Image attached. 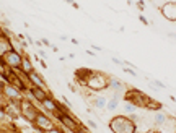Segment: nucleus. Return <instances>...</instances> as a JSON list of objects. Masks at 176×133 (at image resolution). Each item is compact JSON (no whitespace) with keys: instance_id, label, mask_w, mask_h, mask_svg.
Masks as SVG:
<instances>
[{"instance_id":"1","label":"nucleus","mask_w":176,"mask_h":133,"mask_svg":"<svg viewBox=\"0 0 176 133\" xmlns=\"http://www.w3.org/2000/svg\"><path fill=\"white\" fill-rule=\"evenodd\" d=\"M109 128L113 133H137V125L126 115H116L109 120Z\"/></svg>"},{"instance_id":"2","label":"nucleus","mask_w":176,"mask_h":133,"mask_svg":"<svg viewBox=\"0 0 176 133\" xmlns=\"http://www.w3.org/2000/svg\"><path fill=\"white\" fill-rule=\"evenodd\" d=\"M0 88H2V94L5 96V99L8 101L10 104H15V106H20V101L23 99V94L17 86H13L10 83H0Z\"/></svg>"},{"instance_id":"3","label":"nucleus","mask_w":176,"mask_h":133,"mask_svg":"<svg viewBox=\"0 0 176 133\" xmlns=\"http://www.w3.org/2000/svg\"><path fill=\"white\" fill-rule=\"evenodd\" d=\"M124 101L126 102H132L134 106H137V107H145L147 106V102L150 101V97H148L145 93L139 91V89H127L126 94H124Z\"/></svg>"},{"instance_id":"4","label":"nucleus","mask_w":176,"mask_h":133,"mask_svg":"<svg viewBox=\"0 0 176 133\" xmlns=\"http://www.w3.org/2000/svg\"><path fill=\"white\" fill-rule=\"evenodd\" d=\"M108 84H109V78L103 73H98V71H93V75L90 76L86 86L93 89V91H101V89H108Z\"/></svg>"},{"instance_id":"5","label":"nucleus","mask_w":176,"mask_h":133,"mask_svg":"<svg viewBox=\"0 0 176 133\" xmlns=\"http://www.w3.org/2000/svg\"><path fill=\"white\" fill-rule=\"evenodd\" d=\"M20 114L23 115V119L28 122H34L36 120V115L39 114V110L36 109V106L31 102V101L21 99L20 101Z\"/></svg>"},{"instance_id":"6","label":"nucleus","mask_w":176,"mask_h":133,"mask_svg":"<svg viewBox=\"0 0 176 133\" xmlns=\"http://www.w3.org/2000/svg\"><path fill=\"white\" fill-rule=\"evenodd\" d=\"M3 63L8 68H12V70H17V68H21V62H23V55L20 54V52H17L15 49L8 50L7 54L3 55Z\"/></svg>"},{"instance_id":"7","label":"nucleus","mask_w":176,"mask_h":133,"mask_svg":"<svg viewBox=\"0 0 176 133\" xmlns=\"http://www.w3.org/2000/svg\"><path fill=\"white\" fill-rule=\"evenodd\" d=\"M56 117L59 119V122L62 123V127H65L67 130H70V132H77L82 125H80V122L75 119V117H72L70 114H62V112H57L56 114Z\"/></svg>"},{"instance_id":"8","label":"nucleus","mask_w":176,"mask_h":133,"mask_svg":"<svg viewBox=\"0 0 176 133\" xmlns=\"http://www.w3.org/2000/svg\"><path fill=\"white\" fill-rule=\"evenodd\" d=\"M33 123L36 125V128L39 130V132H42V133L56 127V125H54V122H52V119H51L49 115L42 114V112H39V114H38V115H36V120H34Z\"/></svg>"},{"instance_id":"9","label":"nucleus","mask_w":176,"mask_h":133,"mask_svg":"<svg viewBox=\"0 0 176 133\" xmlns=\"http://www.w3.org/2000/svg\"><path fill=\"white\" fill-rule=\"evenodd\" d=\"M160 12L168 21H176V2H166L160 7Z\"/></svg>"},{"instance_id":"10","label":"nucleus","mask_w":176,"mask_h":133,"mask_svg":"<svg viewBox=\"0 0 176 133\" xmlns=\"http://www.w3.org/2000/svg\"><path fill=\"white\" fill-rule=\"evenodd\" d=\"M28 91H29V94H31V97H33L36 102H39V104H41L47 96H51L49 93H47V89H42V88H38V86H29Z\"/></svg>"},{"instance_id":"11","label":"nucleus","mask_w":176,"mask_h":133,"mask_svg":"<svg viewBox=\"0 0 176 133\" xmlns=\"http://www.w3.org/2000/svg\"><path fill=\"white\" fill-rule=\"evenodd\" d=\"M28 80H29V84H31V86H38V88L46 89V81L42 80V76L39 75L36 70L31 71V73H28Z\"/></svg>"},{"instance_id":"12","label":"nucleus","mask_w":176,"mask_h":133,"mask_svg":"<svg viewBox=\"0 0 176 133\" xmlns=\"http://www.w3.org/2000/svg\"><path fill=\"white\" fill-rule=\"evenodd\" d=\"M91 75H93V70H88V68H78L75 71V76L80 81V84H85V86H86V83H88V80H90Z\"/></svg>"},{"instance_id":"13","label":"nucleus","mask_w":176,"mask_h":133,"mask_svg":"<svg viewBox=\"0 0 176 133\" xmlns=\"http://www.w3.org/2000/svg\"><path fill=\"white\" fill-rule=\"evenodd\" d=\"M41 106H42V107H44L49 114H54V115L57 114V101L52 99V96H47V97H46V99L41 102Z\"/></svg>"},{"instance_id":"14","label":"nucleus","mask_w":176,"mask_h":133,"mask_svg":"<svg viewBox=\"0 0 176 133\" xmlns=\"http://www.w3.org/2000/svg\"><path fill=\"white\" fill-rule=\"evenodd\" d=\"M12 42L7 34H0V57H3L8 50H12Z\"/></svg>"},{"instance_id":"15","label":"nucleus","mask_w":176,"mask_h":133,"mask_svg":"<svg viewBox=\"0 0 176 133\" xmlns=\"http://www.w3.org/2000/svg\"><path fill=\"white\" fill-rule=\"evenodd\" d=\"M108 89H113L114 93H121V91H124V89H126V86H124V83L121 81V80H118V78H109Z\"/></svg>"},{"instance_id":"16","label":"nucleus","mask_w":176,"mask_h":133,"mask_svg":"<svg viewBox=\"0 0 176 133\" xmlns=\"http://www.w3.org/2000/svg\"><path fill=\"white\" fill-rule=\"evenodd\" d=\"M21 71H25L26 75H28V73H31V71H34V65H33V62L29 60L28 55H23V62H21Z\"/></svg>"},{"instance_id":"17","label":"nucleus","mask_w":176,"mask_h":133,"mask_svg":"<svg viewBox=\"0 0 176 133\" xmlns=\"http://www.w3.org/2000/svg\"><path fill=\"white\" fill-rule=\"evenodd\" d=\"M91 104H93V107H96V109H106L108 99L104 97V96H96V97L91 101Z\"/></svg>"},{"instance_id":"18","label":"nucleus","mask_w":176,"mask_h":133,"mask_svg":"<svg viewBox=\"0 0 176 133\" xmlns=\"http://www.w3.org/2000/svg\"><path fill=\"white\" fill-rule=\"evenodd\" d=\"M166 120H168V117L165 115V114H161V112H157L155 115H153V123H155L157 127L166 123Z\"/></svg>"},{"instance_id":"19","label":"nucleus","mask_w":176,"mask_h":133,"mask_svg":"<svg viewBox=\"0 0 176 133\" xmlns=\"http://www.w3.org/2000/svg\"><path fill=\"white\" fill-rule=\"evenodd\" d=\"M137 109H139V107H137V106H134L132 102H126V104H124V110H126L127 114H134Z\"/></svg>"},{"instance_id":"20","label":"nucleus","mask_w":176,"mask_h":133,"mask_svg":"<svg viewBox=\"0 0 176 133\" xmlns=\"http://www.w3.org/2000/svg\"><path fill=\"white\" fill-rule=\"evenodd\" d=\"M145 107L147 109H153V110H160V109H161V104H158V102H157V101H148L147 102V106H145Z\"/></svg>"},{"instance_id":"21","label":"nucleus","mask_w":176,"mask_h":133,"mask_svg":"<svg viewBox=\"0 0 176 133\" xmlns=\"http://www.w3.org/2000/svg\"><path fill=\"white\" fill-rule=\"evenodd\" d=\"M122 70L126 71V73H129V75H131V76H137V73H135V70H132L131 66H126V65H124V66H122Z\"/></svg>"},{"instance_id":"22","label":"nucleus","mask_w":176,"mask_h":133,"mask_svg":"<svg viewBox=\"0 0 176 133\" xmlns=\"http://www.w3.org/2000/svg\"><path fill=\"white\" fill-rule=\"evenodd\" d=\"M44 133H65V132H64V130H61V128H57V127H54V128L47 130V132H44Z\"/></svg>"},{"instance_id":"23","label":"nucleus","mask_w":176,"mask_h":133,"mask_svg":"<svg viewBox=\"0 0 176 133\" xmlns=\"http://www.w3.org/2000/svg\"><path fill=\"white\" fill-rule=\"evenodd\" d=\"M111 60H113V62H114L116 65H121V66H124V62H122V60H119V58L113 57V58H111Z\"/></svg>"},{"instance_id":"24","label":"nucleus","mask_w":176,"mask_h":133,"mask_svg":"<svg viewBox=\"0 0 176 133\" xmlns=\"http://www.w3.org/2000/svg\"><path fill=\"white\" fill-rule=\"evenodd\" d=\"M139 20L142 21V23H143V25H145V26H148V20H147V18H145V16H143V15H139Z\"/></svg>"},{"instance_id":"25","label":"nucleus","mask_w":176,"mask_h":133,"mask_svg":"<svg viewBox=\"0 0 176 133\" xmlns=\"http://www.w3.org/2000/svg\"><path fill=\"white\" fill-rule=\"evenodd\" d=\"M41 42H42V46H47V47H52V44H51V42L49 41H47V39H41Z\"/></svg>"},{"instance_id":"26","label":"nucleus","mask_w":176,"mask_h":133,"mask_svg":"<svg viewBox=\"0 0 176 133\" xmlns=\"http://www.w3.org/2000/svg\"><path fill=\"white\" fill-rule=\"evenodd\" d=\"M75 133H90V132H88V130H86L85 127H80V128H78Z\"/></svg>"},{"instance_id":"27","label":"nucleus","mask_w":176,"mask_h":133,"mask_svg":"<svg viewBox=\"0 0 176 133\" xmlns=\"http://www.w3.org/2000/svg\"><path fill=\"white\" fill-rule=\"evenodd\" d=\"M143 7H145V5H143V2H142V0H139V2H137V8H139L140 12H142V10H143Z\"/></svg>"},{"instance_id":"28","label":"nucleus","mask_w":176,"mask_h":133,"mask_svg":"<svg viewBox=\"0 0 176 133\" xmlns=\"http://www.w3.org/2000/svg\"><path fill=\"white\" fill-rule=\"evenodd\" d=\"M88 127H91V128H98V125H96V123H95V122L93 120H88Z\"/></svg>"},{"instance_id":"29","label":"nucleus","mask_w":176,"mask_h":133,"mask_svg":"<svg viewBox=\"0 0 176 133\" xmlns=\"http://www.w3.org/2000/svg\"><path fill=\"white\" fill-rule=\"evenodd\" d=\"M3 119H5V110H3L2 107H0V122L3 120Z\"/></svg>"},{"instance_id":"30","label":"nucleus","mask_w":176,"mask_h":133,"mask_svg":"<svg viewBox=\"0 0 176 133\" xmlns=\"http://www.w3.org/2000/svg\"><path fill=\"white\" fill-rule=\"evenodd\" d=\"M168 38H171V39H175V41H176V34L175 33H168Z\"/></svg>"},{"instance_id":"31","label":"nucleus","mask_w":176,"mask_h":133,"mask_svg":"<svg viewBox=\"0 0 176 133\" xmlns=\"http://www.w3.org/2000/svg\"><path fill=\"white\" fill-rule=\"evenodd\" d=\"M69 88H70V91H72V93H75V91H77V89H75V86H74V84H69Z\"/></svg>"},{"instance_id":"32","label":"nucleus","mask_w":176,"mask_h":133,"mask_svg":"<svg viewBox=\"0 0 176 133\" xmlns=\"http://www.w3.org/2000/svg\"><path fill=\"white\" fill-rule=\"evenodd\" d=\"M64 2H67V3H70V5H74V3H75V0H64Z\"/></svg>"},{"instance_id":"33","label":"nucleus","mask_w":176,"mask_h":133,"mask_svg":"<svg viewBox=\"0 0 176 133\" xmlns=\"http://www.w3.org/2000/svg\"><path fill=\"white\" fill-rule=\"evenodd\" d=\"M0 34H3V28L2 26H0Z\"/></svg>"},{"instance_id":"34","label":"nucleus","mask_w":176,"mask_h":133,"mask_svg":"<svg viewBox=\"0 0 176 133\" xmlns=\"http://www.w3.org/2000/svg\"><path fill=\"white\" fill-rule=\"evenodd\" d=\"M145 133H158V132H152V130H148V132H145Z\"/></svg>"}]
</instances>
